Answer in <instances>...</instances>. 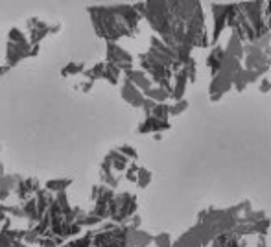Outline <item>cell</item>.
<instances>
[]
</instances>
